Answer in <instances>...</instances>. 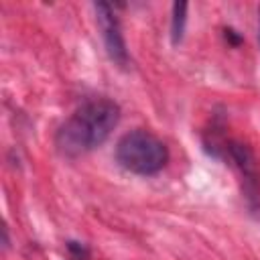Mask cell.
<instances>
[{"label": "cell", "instance_id": "cell-1", "mask_svg": "<svg viewBox=\"0 0 260 260\" xmlns=\"http://www.w3.org/2000/svg\"><path fill=\"white\" fill-rule=\"evenodd\" d=\"M120 122V106L108 98H95L79 106L55 134L57 150L67 158H77L102 146Z\"/></svg>", "mask_w": 260, "mask_h": 260}, {"label": "cell", "instance_id": "cell-2", "mask_svg": "<svg viewBox=\"0 0 260 260\" xmlns=\"http://www.w3.org/2000/svg\"><path fill=\"white\" fill-rule=\"evenodd\" d=\"M116 160L122 169L134 175L150 177L167 167L169 148L150 130L136 128L122 134L116 142Z\"/></svg>", "mask_w": 260, "mask_h": 260}, {"label": "cell", "instance_id": "cell-3", "mask_svg": "<svg viewBox=\"0 0 260 260\" xmlns=\"http://www.w3.org/2000/svg\"><path fill=\"white\" fill-rule=\"evenodd\" d=\"M95 10V22L104 41V49L110 57V61L122 69H126L130 65V55L126 49V41L122 35V26L118 20V14L114 12L112 4L108 2H95L93 4Z\"/></svg>", "mask_w": 260, "mask_h": 260}, {"label": "cell", "instance_id": "cell-4", "mask_svg": "<svg viewBox=\"0 0 260 260\" xmlns=\"http://www.w3.org/2000/svg\"><path fill=\"white\" fill-rule=\"evenodd\" d=\"M223 148L246 183L244 191H246L248 201L260 205V175H258V162H256L254 152L250 150V146H246L244 142H238V140H230Z\"/></svg>", "mask_w": 260, "mask_h": 260}, {"label": "cell", "instance_id": "cell-5", "mask_svg": "<svg viewBox=\"0 0 260 260\" xmlns=\"http://www.w3.org/2000/svg\"><path fill=\"white\" fill-rule=\"evenodd\" d=\"M187 10H189L187 2H175L173 4V12H171V41H173V45H179L183 41L185 26H187Z\"/></svg>", "mask_w": 260, "mask_h": 260}, {"label": "cell", "instance_id": "cell-6", "mask_svg": "<svg viewBox=\"0 0 260 260\" xmlns=\"http://www.w3.org/2000/svg\"><path fill=\"white\" fill-rule=\"evenodd\" d=\"M67 248L71 250V254H73L75 258H87V256H89L87 246L81 244V242H67Z\"/></svg>", "mask_w": 260, "mask_h": 260}, {"label": "cell", "instance_id": "cell-7", "mask_svg": "<svg viewBox=\"0 0 260 260\" xmlns=\"http://www.w3.org/2000/svg\"><path fill=\"white\" fill-rule=\"evenodd\" d=\"M225 39H230V41H232V43H236V45L242 41V37H238V35H236V30H232V28H225Z\"/></svg>", "mask_w": 260, "mask_h": 260}, {"label": "cell", "instance_id": "cell-8", "mask_svg": "<svg viewBox=\"0 0 260 260\" xmlns=\"http://www.w3.org/2000/svg\"><path fill=\"white\" fill-rule=\"evenodd\" d=\"M260 14V12H258ZM258 37H260V16H258Z\"/></svg>", "mask_w": 260, "mask_h": 260}]
</instances>
